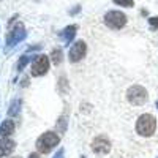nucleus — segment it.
I'll list each match as a JSON object with an SVG mask.
<instances>
[{"label": "nucleus", "mask_w": 158, "mask_h": 158, "mask_svg": "<svg viewBox=\"0 0 158 158\" xmlns=\"http://www.w3.org/2000/svg\"><path fill=\"white\" fill-rule=\"evenodd\" d=\"M156 130V118L152 114H142L139 115L136 122V133L141 136H152Z\"/></svg>", "instance_id": "f257e3e1"}, {"label": "nucleus", "mask_w": 158, "mask_h": 158, "mask_svg": "<svg viewBox=\"0 0 158 158\" xmlns=\"http://www.w3.org/2000/svg\"><path fill=\"white\" fill-rule=\"evenodd\" d=\"M59 141H60V138L57 133H54V131H46V133H43L36 139V150L40 153H49L59 144Z\"/></svg>", "instance_id": "f03ea898"}, {"label": "nucleus", "mask_w": 158, "mask_h": 158, "mask_svg": "<svg viewBox=\"0 0 158 158\" xmlns=\"http://www.w3.org/2000/svg\"><path fill=\"white\" fill-rule=\"evenodd\" d=\"M127 100H128L130 104H133V106H142V104H146V101L149 100L147 90L142 85H138V84L131 85L127 90Z\"/></svg>", "instance_id": "7ed1b4c3"}, {"label": "nucleus", "mask_w": 158, "mask_h": 158, "mask_svg": "<svg viewBox=\"0 0 158 158\" xmlns=\"http://www.w3.org/2000/svg\"><path fill=\"white\" fill-rule=\"evenodd\" d=\"M104 24L112 30H118L127 24V16L122 11H115V10L108 11L106 15H104Z\"/></svg>", "instance_id": "20e7f679"}, {"label": "nucleus", "mask_w": 158, "mask_h": 158, "mask_svg": "<svg viewBox=\"0 0 158 158\" xmlns=\"http://www.w3.org/2000/svg\"><path fill=\"white\" fill-rule=\"evenodd\" d=\"M27 36V32H25L24 29V25L21 22H18L15 27H11L6 33V38H5V41H6V46L8 48H13V46H16L18 43H21L22 40Z\"/></svg>", "instance_id": "39448f33"}, {"label": "nucleus", "mask_w": 158, "mask_h": 158, "mask_svg": "<svg viewBox=\"0 0 158 158\" xmlns=\"http://www.w3.org/2000/svg\"><path fill=\"white\" fill-rule=\"evenodd\" d=\"M49 70V59L43 54H40V56H35L33 62H32V76L35 77H40V76H44Z\"/></svg>", "instance_id": "423d86ee"}, {"label": "nucleus", "mask_w": 158, "mask_h": 158, "mask_svg": "<svg viewBox=\"0 0 158 158\" xmlns=\"http://www.w3.org/2000/svg\"><path fill=\"white\" fill-rule=\"evenodd\" d=\"M85 52H87V44L82 41H76L71 48H70V52H68V59L70 62L76 63L79 60H82V57H85Z\"/></svg>", "instance_id": "0eeeda50"}, {"label": "nucleus", "mask_w": 158, "mask_h": 158, "mask_svg": "<svg viewBox=\"0 0 158 158\" xmlns=\"http://www.w3.org/2000/svg\"><path fill=\"white\" fill-rule=\"evenodd\" d=\"M92 150H94L95 153H100V155H104L108 153L111 150V142L106 136H98L94 139V142H92Z\"/></svg>", "instance_id": "6e6552de"}, {"label": "nucleus", "mask_w": 158, "mask_h": 158, "mask_svg": "<svg viewBox=\"0 0 158 158\" xmlns=\"http://www.w3.org/2000/svg\"><path fill=\"white\" fill-rule=\"evenodd\" d=\"M15 147H16V142L15 141L2 138V139H0V158L10 155L13 150H15Z\"/></svg>", "instance_id": "1a4fd4ad"}, {"label": "nucleus", "mask_w": 158, "mask_h": 158, "mask_svg": "<svg viewBox=\"0 0 158 158\" xmlns=\"http://www.w3.org/2000/svg\"><path fill=\"white\" fill-rule=\"evenodd\" d=\"M76 30H77L76 25H68V27H65V29L59 33L65 44H70V43L73 41V38L76 36Z\"/></svg>", "instance_id": "9d476101"}, {"label": "nucleus", "mask_w": 158, "mask_h": 158, "mask_svg": "<svg viewBox=\"0 0 158 158\" xmlns=\"http://www.w3.org/2000/svg\"><path fill=\"white\" fill-rule=\"evenodd\" d=\"M13 133H15V122L13 120H5L0 125V136L2 138H8Z\"/></svg>", "instance_id": "9b49d317"}, {"label": "nucleus", "mask_w": 158, "mask_h": 158, "mask_svg": "<svg viewBox=\"0 0 158 158\" xmlns=\"http://www.w3.org/2000/svg\"><path fill=\"white\" fill-rule=\"evenodd\" d=\"M19 109H21V100H13V103H11V106H10V109H8V114L10 115H16L18 112H19Z\"/></svg>", "instance_id": "f8f14e48"}, {"label": "nucleus", "mask_w": 158, "mask_h": 158, "mask_svg": "<svg viewBox=\"0 0 158 158\" xmlns=\"http://www.w3.org/2000/svg\"><path fill=\"white\" fill-rule=\"evenodd\" d=\"M51 59H52V63L54 65H60V62H62V51L60 49H54L52 54H51Z\"/></svg>", "instance_id": "ddd939ff"}, {"label": "nucleus", "mask_w": 158, "mask_h": 158, "mask_svg": "<svg viewBox=\"0 0 158 158\" xmlns=\"http://www.w3.org/2000/svg\"><path fill=\"white\" fill-rule=\"evenodd\" d=\"M30 60H32V57H30V56H27V54L22 56V57H21V60L18 62V70H19V71H21V70H24V67H25V65H27Z\"/></svg>", "instance_id": "4468645a"}, {"label": "nucleus", "mask_w": 158, "mask_h": 158, "mask_svg": "<svg viewBox=\"0 0 158 158\" xmlns=\"http://www.w3.org/2000/svg\"><path fill=\"white\" fill-rule=\"evenodd\" d=\"M115 5H120V6H125V8H131L135 5L133 0H112Z\"/></svg>", "instance_id": "2eb2a0df"}, {"label": "nucleus", "mask_w": 158, "mask_h": 158, "mask_svg": "<svg viewBox=\"0 0 158 158\" xmlns=\"http://www.w3.org/2000/svg\"><path fill=\"white\" fill-rule=\"evenodd\" d=\"M149 25H150V30H156L158 29V16L149 18Z\"/></svg>", "instance_id": "dca6fc26"}, {"label": "nucleus", "mask_w": 158, "mask_h": 158, "mask_svg": "<svg viewBox=\"0 0 158 158\" xmlns=\"http://www.w3.org/2000/svg\"><path fill=\"white\" fill-rule=\"evenodd\" d=\"M63 155H65V150H63V149H59L57 153L54 155V158H63Z\"/></svg>", "instance_id": "f3484780"}, {"label": "nucleus", "mask_w": 158, "mask_h": 158, "mask_svg": "<svg viewBox=\"0 0 158 158\" xmlns=\"http://www.w3.org/2000/svg\"><path fill=\"white\" fill-rule=\"evenodd\" d=\"M29 158H40V156H38V153H30Z\"/></svg>", "instance_id": "a211bd4d"}, {"label": "nucleus", "mask_w": 158, "mask_h": 158, "mask_svg": "<svg viewBox=\"0 0 158 158\" xmlns=\"http://www.w3.org/2000/svg\"><path fill=\"white\" fill-rule=\"evenodd\" d=\"M13 158H21V156H13Z\"/></svg>", "instance_id": "6ab92c4d"}, {"label": "nucleus", "mask_w": 158, "mask_h": 158, "mask_svg": "<svg viewBox=\"0 0 158 158\" xmlns=\"http://www.w3.org/2000/svg\"><path fill=\"white\" fill-rule=\"evenodd\" d=\"M156 108H158V100H156Z\"/></svg>", "instance_id": "aec40b11"}, {"label": "nucleus", "mask_w": 158, "mask_h": 158, "mask_svg": "<svg viewBox=\"0 0 158 158\" xmlns=\"http://www.w3.org/2000/svg\"><path fill=\"white\" fill-rule=\"evenodd\" d=\"M0 2H2V0H0Z\"/></svg>", "instance_id": "412c9836"}]
</instances>
